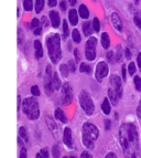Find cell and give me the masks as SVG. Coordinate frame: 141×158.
<instances>
[{
    "label": "cell",
    "mask_w": 141,
    "mask_h": 158,
    "mask_svg": "<svg viewBox=\"0 0 141 158\" xmlns=\"http://www.w3.org/2000/svg\"><path fill=\"white\" fill-rule=\"evenodd\" d=\"M119 143L125 158H138L139 137L137 126L132 123H123L119 128Z\"/></svg>",
    "instance_id": "1"
},
{
    "label": "cell",
    "mask_w": 141,
    "mask_h": 158,
    "mask_svg": "<svg viewBox=\"0 0 141 158\" xmlns=\"http://www.w3.org/2000/svg\"><path fill=\"white\" fill-rule=\"evenodd\" d=\"M47 56L50 59L51 63L56 64L62 59V37L60 33H52L45 40Z\"/></svg>",
    "instance_id": "2"
},
{
    "label": "cell",
    "mask_w": 141,
    "mask_h": 158,
    "mask_svg": "<svg viewBox=\"0 0 141 158\" xmlns=\"http://www.w3.org/2000/svg\"><path fill=\"white\" fill-rule=\"evenodd\" d=\"M99 137V129L91 122H85L82 126V144L87 149H94L95 142Z\"/></svg>",
    "instance_id": "3"
},
{
    "label": "cell",
    "mask_w": 141,
    "mask_h": 158,
    "mask_svg": "<svg viewBox=\"0 0 141 158\" xmlns=\"http://www.w3.org/2000/svg\"><path fill=\"white\" fill-rule=\"evenodd\" d=\"M21 110L22 113L30 119V121H37L40 117V105L37 98L29 96L22 100L21 103Z\"/></svg>",
    "instance_id": "4"
},
{
    "label": "cell",
    "mask_w": 141,
    "mask_h": 158,
    "mask_svg": "<svg viewBox=\"0 0 141 158\" xmlns=\"http://www.w3.org/2000/svg\"><path fill=\"white\" fill-rule=\"evenodd\" d=\"M79 103L81 108L86 115L91 116L95 113V104L91 94L86 90H82L79 94Z\"/></svg>",
    "instance_id": "5"
},
{
    "label": "cell",
    "mask_w": 141,
    "mask_h": 158,
    "mask_svg": "<svg viewBox=\"0 0 141 158\" xmlns=\"http://www.w3.org/2000/svg\"><path fill=\"white\" fill-rule=\"evenodd\" d=\"M97 43L98 40L95 37H91L86 40L85 42V47H84V54L87 61L91 62L96 59L97 56Z\"/></svg>",
    "instance_id": "6"
},
{
    "label": "cell",
    "mask_w": 141,
    "mask_h": 158,
    "mask_svg": "<svg viewBox=\"0 0 141 158\" xmlns=\"http://www.w3.org/2000/svg\"><path fill=\"white\" fill-rule=\"evenodd\" d=\"M61 98H62V102L64 105L68 106L72 104L73 102V98H74V92L73 89H72V85L68 83V82H65L63 83L62 87H61Z\"/></svg>",
    "instance_id": "7"
},
{
    "label": "cell",
    "mask_w": 141,
    "mask_h": 158,
    "mask_svg": "<svg viewBox=\"0 0 141 158\" xmlns=\"http://www.w3.org/2000/svg\"><path fill=\"white\" fill-rule=\"evenodd\" d=\"M52 75H53V70L51 64H47L45 68V74L44 79H43V87H44V92L46 95H52L54 90L52 86Z\"/></svg>",
    "instance_id": "8"
},
{
    "label": "cell",
    "mask_w": 141,
    "mask_h": 158,
    "mask_svg": "<svg viewBox=\"0 0 141 158\" xmlns=\"http://www.w3.org/2000/svg\"><path fill=\"white\" fill-rule=\"evenodd\" d=\"M109 89H111V90L118 95V98H123V80H121V77H119V75H117V74H112V75H110Z\"/></svg>",
    "instance_id": "9"
},
{
    "label": "cell",
    "mask_w": 141,
    "mask_h": 158,
    "mask_svg": "<svg viewBox=\"0 0 141 158\" xmlns=\"http://www.w3.org/2000/svg\"><path fill=\"white\" fill-rule=\"evenodd\" d=\"M108 73H109V66L105 61H100L96 64L94 75L97 82H102L105 77H107Z\"/></svg>",
    "instance_id": "10"
},
{
    "label": "cell",
    "mask_w": 141,
    "mask_h": 158,
    "mask_svg": "<svg viewBox=\"0 0 141 158\" xmlns=\"http://www.w3.org/2000/svg\"><path fill=\"white\" fill-rule=\"evenodd\" d=\"M62 139L64 145L68 148V149H74L75 146H74V140H73V134H72V129L70 127H65L63 129V134H62Z\"/></svg>",
    "instance_id": "11"
},
{
    "label": "cell",
    "mask_w": 141,
    "mask_h": 158,
    "mask_svg": "<svg viewBox=\"0 0 141 158\" xmlns=\"http://www.w3.org/2000/svg\"><path fill=\"white\" fill-rule=\"evenodd\" d=\"M47 18L50 20L51 26H52L54 29H58V28H60L61 23H62V18H61L58 11L54 10V9H51L49 15H47Z\"/></svg>",
    "instance_id": "12"
},
{
    "label": "cell",
    "mask_w": 141,
    "mask_h": 158,
    "mask_svg": "<svg viewBox=\"0 0 141 158\" xmlns=\"http://www.w3.org/2000/svg\"><path fill=\"white\" fill-rule=\"evenodd\" d=\"M110 21H111L112 27H114L118 32L123 31V20H121V18L119 17V15H118L117 12H112L111 15H110Z\"/></svg>",
    "instance_id": "13"
},
{
    "label": "cell",
    "mask_w": 141,
    "mask_h": 158,
    "mask_svg": "<svg viewBox=\"0 0 141 158\" xmlns=\"http://www.w3.org/2000/svg\"><path fill=\"white\" fill-rule=\"evenodd\" d=\"M79 13H77V10L74 8H70L67 12V22L68 24H70L72 27H76L79 24Z\"/></svg>",
    "instance_id": "14"
},
{
    "label": "cell",
    "mask_w": 141,
    "mask_h": 158,
    "mask_svg": "<svg viewBox=\"0 0 141 158\" xmlns=\"http://www.w3.org/2000/svg\"><path fill=\"white\" fill-rule=\"evenodd\" d=\"M45 118H46V125H47V127L50 128L51 134L54 136L55 139H58V126H56L55 121L53 119V117H51L50 115H46Z\"/></svg>",
    "instance_id": "15"
},
{
    "label": "cell",
    "mask_w": 141,
    "mask_h": 158,
    "mask_svg": "<svg viewBox=\"0 0 141 158\" xmlns=\"http://www.w3.org/2000/svg\"><path fill=\"white\" fill-rule=\"evenodd\" d=\"M33 49H34V56L37 60L42 59L44 52H43V45L40 40H34L33 41Z\"/></svg>",
    "instance_id": "16"
},
{
    "label": "cell",
    "mask_w": 141,
    "mask_h": 158,
    "mask_svg": "<svg viewBox=\"0 0 141 158\" xmlns=\"http://www.w3.org/2000/svg\"><path fill=\"white\" fill-rule=\"evenodd\" d=\"M54 117H55V119H58V122H61L62 124H67V123H68L67 116H66L65 112L63 111V110L61 107L55 108V111H54Z\"/></svg>",
    "instance_id": "17"
},
{
    "label": "cell",
    "mask_w": 141,
    "mask_h": 158,
    "mask_svg": "<svg viewBox=\"0 0 141 158\" xmlns=\"http://www.w3.org/2000/svg\"><path fill=\"white\" fill-rule=\"evenodd\" d=\"M77 13H79V18L85 20V21H87V19L89 18V15H91L88 7H87L85 3H81V5H79V9H77Z\"/></svg>",
    "instance_id": "18"
},
{
    "label": "cell",
    "mask_w": 141,
    "mask_h": 158,
    "mask_svg": "<svg viewBox=\"0 0 141 158\" xmlns=\"http://www.w3.org/2000/svg\"><path fill=\"white\" fill-rule=\"evenodd\" d=\"M82 32H83V34L85 35V37L91 38V34H93V32H94L93 27H91V22L84 21L83 23H82Z\"/></svg>",
    "instance_id": "19"
},
{
    "label": "cell",
    "mask_w": 141,
    "mask_h": 158,
    "mask_svg": "<svg viewBox=\"0 0 141 158\" xmlns=\"http://www.w3.org/2000/svg\"><path fill=\"white\" fill-rule=\"evenodd\" d=\"M52 86L54 91H60L62 87V81H61L60 74L58 72H53L52 75Z\"/></svg>",
    "instance_id": "20"
},
{
    "label": "cell",
    "mask_w": 141,
    "mask_h": 158,
    "mask_svg": "<svg viewBox=\"0 0 141 158\" xmlns=\"http://www.w3.org/2000/svg\"><path fill=\"white\" fill-rule=\"evenodd\" d=\"M100 43H102L103 49L105 50H108L110 48V37L107 32H103L102 35H100Z\"/></svg>",
    "instance_id": "21"
},
{
    "label": "cell",
    "mask_w": 141,
    "mask_h": 158,
    "mask_svg": "<svg viewBox=\"0 0 141 158\" xmlns=\"http://www.w3.org/2000/svg\"><path fill=\"white\" fill-rule=\"evenodd\" d=\"M70 38H72V42L75 44H79L82 42V34L79 29H73L70 32Z\"/></svg>",
    "instance_id": "22"
},
{
    "label": "cell",
    "mask_w": 141,
    "mask_h": 158,
    "mask_svg": "<svg viewBox=\"0 0 141 158\" xmlns=\"http://www.w3.org/2000/svg\"><path fill=\"white\" fill-rule=\"evenodd\" d=\"M100 107H102V111L105 115H109L110 112H111V104H110L109 100H108L107 98H105L104 100H103V103H102V105H100Z\"/></svg>",
    "instance_id": "23"
},
{
    "label": "cell",
    "mask_w": 141,
    "mask_h": 158,
    "mask_svg": "<svg viewBox=\"0 0 141 158\" xmlns=\"http://www.w3.org/2000/svg\"><path fill=\"white\" fill-rule=\"evenodd\" d=\"M70 69H68L67 64L66 63H62L58 65V74H60L62 77H65V79H67L68 75H70Z\"/></svg>",
    "instance_id": "24"
},
{
    "label": "cell",
    "mask_w": 141,
    "mask_h": 158,
    "mask_svg": "<svg viewBox=\"0 0 141 158\" xmlns=\"http://www.w3.org/2000/svg\"><path fill=\"white\" fill-rule=\"evenodd\" d=\"M70 24H68L67 20L63 19L62 20V38L63 39H66V38L70 35Z\"/></svg>",
    "instance_id": "25"
},
{
    "label": "cell",
    "mask_w": 141,
    "mask_h": 158,
    "mask_svg": "<svg viewBox=\"0 0 141 158\" xmlns=\"http://www.w3.org/2000/svg\"><path fill=\"white\" fill-rule=\"evenodd\" d=\"M19 137L23 139L24 143H28L29 142V134H28V129L26 128L24 126H20L19 127Z\"/></svg>",
    "instance_id": "26"
},
{
    "label": "cell",
    "mask_w": 141,
    "mask_h": 158,
    "mask_svg": "<svg viewBox=\"0 0 141 158\" xmlns=\"http://www.w3.org/2000/svg\"><path fill=\"white\" fill-rule=\"evenodd\" d=\"M22 7H23V10L26 12H30L34 9V1L33 0H23Z\"/></svg>",
    "instance_id": "27"
},
{
    "label": "cell",
    "mask_w": 141,
    "mask_h": 158,
    "mask_svg": "<svg viewBox=\"0 0 141 158\" xmlns=\"http://www.w3.org/2000/svg\"><path fill=\"white\" fill-rule=\"evenodd\" d=\"M115 52V61L116 62H121L123 61V48H121L120 44H118L117 48H116V51Z\"/></svg>",
    "instance_id": "28"
},
{
    "label": "cell",
    "mask_w": 141,
    "mask_h": 158,
    "mask_svg": "<svg viewBox=\"0 0 141 158\" xmlns=\"http://www.w3.org/2000/svg\"><path fill=\"white\" fill-rule=\"evenodd\" d=\"M79 72L85 74H91V66L86 62H81L79 63Z\"/></svg>",
    "instance_id": "29"
},
{
    "label": "cell",
    "mask_w": 141,
    "mask_h": 158,
    "mask_svg": "<svg viewBox=\"0 0 141 158\" xmlns=\"http://www.w3.org/2000/svg\"><path fill=\"white\" fill-rule=\"evenodd\" d=\"M45 6V1L44 0H35L34 2V10H35V13H40L43 9H44Z\"/></svg>",
    "instance_id": "30"
},
{
    "label": "cell",
    "mask_w": 141,
    "mask_h": 158,
    "mask_svg": "<svg viewBox=\"0 0 141 158\" xmlns=\"http://www.w3.org/2000/svg\"><path fill=\"white\" fill-rule=\"evenodd\" d=\"M51 154H52L53 158H61V148L58 144H54L51 149Z\"/></svg>",
    "instance_id": "31"
},
{
    "label": "cell",
    "mask_w": 141,
    "mask_h": 158,
    "mask_svg": "<svg viewBox=\"0 0 141 158\" xmlns=\"http://www.w3.org/2000/svg\"><path fill=\"white\" fill-rule=\"evenodd\" d=\"M39 27H42L41 26V22H40V19L38 18H32L31 21H30V29L33 31L34 29H37V28H39Z\"/></svg>",
    "instance_id": "32"
},
{
    "label": "cell",
    "mask_w": 141,
    "mask_h": 158,
    "mask_svg": "<svg viewBox=\"0 0 141 158\" xmlns=\"http://www.w3.org/2000/svg\"><path fill=\"white\" fill-rule=\"evenodd\" d=\"M91 27H93V30H94L95 32L100 31V21L97 17H95V18L93 19V21H91Z\"/></svg>",
    "instance_id": "33"
},
{
    "label": "cell",
    "mask_w": 141,
    "mask_h": 158,
    "mask_svg": "<svg viewBox=\"0 0 141 158\" xmlns=\"http://www.w3.org/2000/svg\"><path fill=\"white\" fill-rule=\"evenodd\" d=\"M66 64H67L68 69H70V73H75L76 69H77V64H76V62L74 61V59H72V60H68Z\"/></svg>",
    "instance_id": "34"
},
{
    "label": "cell",
    "mask_w": 141,
    "mask_h": 158,
    "mask_svg": "<svg viewBox=\"0 0 141 158\" xmlns=\"http://www.w3.org/2000/svg\"><path fill=\"white\" fill-rule=\"evenodd\" d=\"M30 92H31V95L33 98H38V96L41 95V91H40L38 85H32L31 89H30Z\"/></svg>",
    "instance_id": "35"
},
{
    "label": "cell",
    "mask_w": 141,
    "mask_h": 158,
    "mask_svg": "<svg viewBox=\"0 0 141 158\" xmlns=\"http://www.w3.org/2000/svg\"><path fill=\"white\" fill-rule=\"evenodd\" d=\"M73 54H74V61L76 62V64H79L81 63V52H79V48H75L73 50Z\"/></svg>",
    "instance_id": "36"
},
{
    "label": "cell",
    "mask_w": 141,
    "mask_h": 158,
    "mask_svg": "<svg viewBox=\"0 0 141 158\" xmlns=\"http://www.w3.org/2000/svg\"><path fill=\"white\" fill-rule=\"evenodd\" d=\"M133 83H135V87H136V90L138 91V92H140L141 91V77L136 75V77H133Z\"/></svg>",
    "instance_id": "37"
},
{
    "label": "cell",
    "mask_w": 141,
    "mask_h": 158,
    "mask_svg": "<svg viewBox=\"0 0 141 158\" xmlns=\"http://www.w3.org/2000/svg\"><path fill=\"white\" fill-rule=\"evenodd\" d=\"M24 42V33L23 30L21 28H18V44L22 45V43Z\"/></svg>",
    "instance_id": "38"
},
{
    "label": "cell",
    "mask_w": 141,
    "mask_h": 158,
    "mask_svg": "<svg viewBox=\"0 0 141 158\" xmlns=\"http://www.w3.org/2000/svg\"><path fill=\"white\" fill-rule=\"evenodd\" d=\"M133 22L138 27L139 29H141V15L139 12L135 13V16H133Z\"/></svg>",
    "instance_id": "39"
},
{
    "label": "cell",
    "mask_w": 141,
    "mask_h": 158,
    "mask_svg": "<svg viewBox=\"0 0 141 158\" xmlns=\"http://www.w3.org/2000/svg\"><path fill=\"white\" fill-rule=\"evenodd\" d=\"M106 59H107V61L109 63H114V62H115V52L111 50L107 51V53H106Z\"/></svg>",
    "instance_id": "40"
},
{
    "label": "cell",
    "mask_w": 141,
    "mask_h": 158,
    "mask_svg": "<svg viewBox=\"0 0 141 158\" xmlns=\"http://www.w3.org/2000/svg\"><path fill=\"white\" fill-rule=\"evenodd\" d=\"M40 22H41V26L42 28L44 27V28H47V27L50 26V20H49V18H47V16H42L41 19H40Z\"/></svg>",
    "instance_id": "41"
},
{
    "label": "cell",
    "mask_w": 141,
    "mask_h": 158,
    "mask_svg": "<svg viewBox=\"0 0 141 158\" xmlns=\"http://www.w3.org/2000/svg\"><path fill=\"white\" fill-rule=\"evenodd\" d=\"M39 154L42 156L43 158H50V152H49V149H47V147H43L40 149Z\"/></svg>",
    "instance_id": "42"
},
{
    "label": "cell",
    "mask_w": 141,
    "mask_h": 158,
    "mask_svg": "<svg viewBox=\"0 0 141 158\" xmlns=\"http://www.w3.org/2000/svg\"><path fill=\"white\" fill-rule=\"evenodd\" d=\"M128 73L130 74V75H135V73H136V71H137V69H136V64L133 63V62H130L129 63V65H128Z\"/></svg>",
    "instance_id": "43"
},
{
    "label": "cell",
    "mask_w": 141,
    "mask_h": 158,
    "mask_svg": "<svg viewBox=\"0 0 141 158\" xmlns=\"http://www.w3.org/2000/svg\"><path fill=\"white\" fill-rule=\"evenodd\" d=\"M19 158H28V149L26 147L20 148V153H19Z\"/></svg>",
    "instance_id": "44"
},
{
    "label": "cell",
    "mask_w": 141,
    "mask_h": 158,
    "mask_svg": "<svg viewBox=\"0 0 141 158\" xmlns=\"http://www.w3.org/2000/svg\"><path fill=\"white\" fill-rule=\"evenodd\" d=\"M58 5H60V9L62 12H64V11L67 10V1H64V0H62V1H60L58 2Z\"/></svg>",
    "instance_id": "45"
},
{
    "label": "cell",
    "mask_w": 141,
    "mask_h": 158,
    "mask_svg": "<svg viewBox=\"0 0 141 158\" xmlns=\"http://www.w3.org/2000/svg\"><path fill=\"white\" fill-rule=\"evenodd\" d=\"M104 127H105V131H109L111 128V121L109 118H106L104 121Z\"/></svg>",
    "instance_id": "46"
},
{
    "label": "cell",
    "mask_w": 141,
    "mask_h": 158,
    "mask_svg": "<svg viewBox=\"0 0 141 158\" xmlns=\"http://www.w3.org/2000/svg\"><path fill=\"white\" fill-rule=\"evenodd\" d=\"M79 158H93V155L89 153L88 150H84V152H82L81 153Z\"/></svg>",
    "instance_id": "47"
},
{
    "label": "cell",
    "mask_w": 141,
    "mask_h": 158,
    "mask_svg": "<svg viewBox=\"0 0 141 158\" xmlns=\"http://www.w3.org/2000/svg\"><path fill=\"white\" fill-rule=\"evenodd\" d=\"M123 53H125V58L127 59V60H131V51L130 49H128V48H126L125 50H123Z\"/></svg>",
    "instance_id": "48"
},
{
    "label": "cell",
    "mask_w": 141,
    "mask_h": 158,
    "mask_svg": "<svg viewBox=\"0 0 141 158\" xmlns=\"http://www.w3.org/2000/svg\"><path fill=\"white\" fill-rule=\"evenodd\" d=\"M46 3H47V6H49V7H50L51 9H54V7H56V6H58V1H56V0H49V1H46Z\"/></svg>",
    "instance_id": "49"
},
{
    "label": "cell",
    "mask_w": 141,
    "mask_h": 158,
    "mask_svg": "<svg viewBox=\"0 0 141 158\" xmlns=\"http://www.w3.org/2000/svg\"><path fill=\"white\" fill-rule=\"evenodd\" d=\"M126 73H127V66H126L125 64H123V66H121V75H123V77H123V81L126 80V77H127V74Z\"/></svg>",
    "instance_id": "50"
},
{
    "label": "cell",
    "mask_w": 141,
    "mask_h": 158,
    "mask_svg": "<svg viewBox=\"0 0 141 158\" xmlns=\"http://www.w3.org/2000/svg\"><path fill=\"white\" fill-rule=\"evenodd\" d=\"M42 30H43V28H42V27H39V28H37V29L33 30V34L34 35H41Z\"/></svg>",
    "instance_id": "51"
},
{
    "label": "cell",
    "mask_w": 141,
    "mask_h": 158,
    "mask_svg": "<svg viewBox=\"0 0 141 158\" xmlns=\"http://www.w3.org/2000/svg\"><path fill=\"white\" fill-rule=\"evenodd\" d=\"M137 64H138L139 70L141 71V52L138 53V56H137Z\"/></svg>",
    "instance_id": "52"
},
{
    "label": "cell",
    "mask_w": 141,
    "mask_h": 158,
    "mask_svg": "<svg viewBox=\"0 0 141 158\" xmlns=\"http://www.w3.org/2000/svg\"><path fill=\"white\" fill-rule=\"evenodd\" d=\"M104 158H118V156L116 155L115 153H112V152H110V153H108L107 155L105 156Z\"/></svg>",
    "instance_id": "53"
},
{
    "label": "cell",
    "mask_w": 141,
    "mask_h": 158,
    "mask_svg": "<svg viewBox=\"0 0 141 158\" xmlns=\"http://www.w3.org/2000/svg\"><path fill=\"white\" fill-rule=\"evenodd\" d=\"M137 116H138L139 118H141V101H140V103H139V105H138V107H137Z\"/></svg>",
    "instance_id": "54"
},
{
    "label": "cell",
    "mask_w": 141,
    "mask_h": 158,
    "mask_svg": "<svg viewBox=\"0 0 141 158\" xmlns=\"http://www.w3.org/2000/svg\"><path fill=\"white\" fill-rule=\"evenodd\" d=\"M18 145L20 146V148L24 147V145H23V139H22V138H20L19 136H18Z\"/></svg>",
    "instance_id": "55"
},
{
    "label": "cell",
    "mask_w": 141,
    "mask_h": 158,
    "mask_svg": "<svg viewBox=\"0 0 141 158\" xmlns=\"http://www.w3.org/2000/svg\"><path fill=\"white\" fill-rule=\"evenodd\" d=\"M68 3H70V7H75V6L77 5V0H70Z\"/></svg>",
    "instance_id": "56"
},
{
    "label": "cell",
    "mask_w": 141,
    "mask_h": 158,
    "mask_svg": "<svg viewBox=\"0 0 141 158\" xmlns=\"http://www.w3.org/2000/svg\"><path fill=\"white\" fill-rule=\"evenodd\" d=\"M21 103H22V100H21V96L20 95H18V111L21 108Z\"/></svg>",
    "instance_id": "57"
},
{
    "label": "cell",
    "mask_w": 141,
    "mask_h": 158,
    "mask_svg": "<svg viewBox=\"0 0 141 158\" xmlns=\"http://www.w3.org/2000/svg\"><path fill=\"white\" fill-rule=\"evenodd\" d=\"M67 48H68V50H70H70H72V44H70V42H68Z\"/></svg>",
    "instance_id": "58"
},
{
    "label": "cell",
    "mask_w": 141,
    "mask_h": 158,
    "mask_svg": "<svg viewBox=\"0 0 141 158\" xmlns=\"http://www.w3.org/2000/svg\"><path fill=\"white\" fill-rule=\"evenodd\" d=\"M35 158H43V157H42V156L40 155L39 153H37V154H35Z\"/></svg>",
    "instance_id": "59"
},
{
    "label": "cell",
    "mask_w": 141,
    "mask_h": 158,
    "mask_svg": "<svg viewBox=\"0 0 141 158\" xmlns=\"http://www.w3.org/2000/svg\"><path fill=\"white\" fill-rule=\"evenodd\" d=\"M68 158H77L76 156H74V155H72V156H68Z\"/></svg>",
    "instance_id": "60"
},
{
    "label": "cell",
    "mask_w": 141,
    "mask_h": 158,
    "mask_svg": "<svg viewBox=\"0 0 141 158\" xmlns=\"http://www.w3.org/2000/svg\"><path fill=\"white\" fill-rule=\"evenodd\" d=\"M61 158H68V156H63V157H61Z\"/></svg>",
    "instance_id": "61"
},
{
    "label": "cell",
    "mask_w": 141,
    "mask_h": 158,
    "mask_svg": "<svg viewBox=\"0 0 141 158\" xmlns=\"http://www.w3.org/2000/svg\"><path fill=\"white\" fill-rule=\"evenodd\" d=\"M140 15H141V12H140Z\"/></svg>",
    "instance_id": "62"
}]
</instances>
